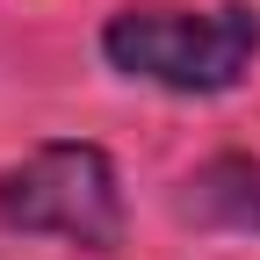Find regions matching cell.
<instances>
[{
  "label": "cell",
  "mask_w": 260,
  "mask_h": 260,
  "mask_svg": "<svg viewBox=\"0 0 260 260\" xmlns=\"http://www.w3.org/2000/svg\"><path fill=\"white\" fill-rule=\"evenodd\" d=\"M102 51L116 73L152 80L167 94H224L260 51V15L246 0L195 15V8H123L102 29Z\"/></svg>",
  "instance_id": "obj_1"
},
{
  "label": "cell",
  "mask_w": 260,
  "mask_h": 260,
  "mask_svg": "<svg viewBox=\"0 0 260 260\" xmlns=\"http://www.w3.org/2000/svg\"><path fill=\"white\" fill-rule=\"evenodd\" d=\"M0 224L8 232H44L80 253L123 246V188L102 145H37L0 174Z\"/></svg>",
  "instance_id": "obj_2"
},
{
  "label": "cell",
  "mask_w": 260,
  "mask_h": 260,
  "mask_svg": "<svg viewBox=\"0 0 260 260\" xmlns=\"http://www.w3.org/2000/svg\"><path fill=\"white\" fill-rule=\"evenodd\" d=\"M188 217H217V203H232L239 224H260V174L246 167V159H224V167H210L203 181H188Z\"/></svg>",
  "instance_id": "obj_3"
}]
</instances>
